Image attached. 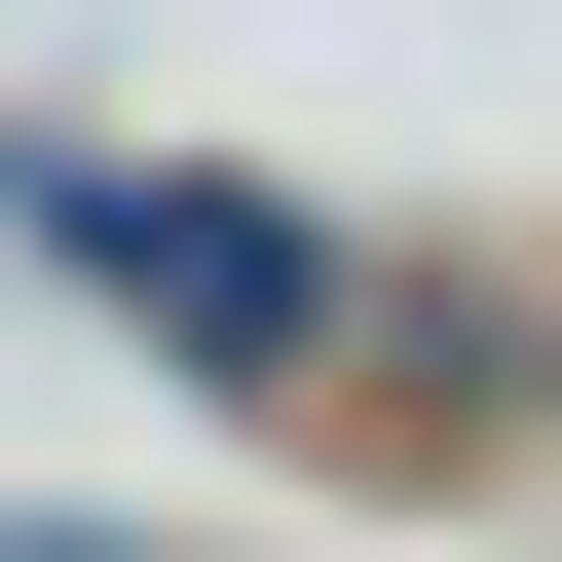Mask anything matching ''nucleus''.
Here are the masks:
<instances>
[{
    "mask_svg": "<svg viewBox=\"0 0 562 562\" xmlns=\"http://www.w3.org/2000/svg\"><path fill=\"white\" fill-rule=\"evenodd\" d=\"M38 262H113L225 413H338V338H375V301H338V225H262V188H38Z\"/></svg>",
    "mask_w": 562,
    "mask_h": 562,
    "instance_id": "f257e3e1",
    "label": "nucleus"
}]
</instances>
